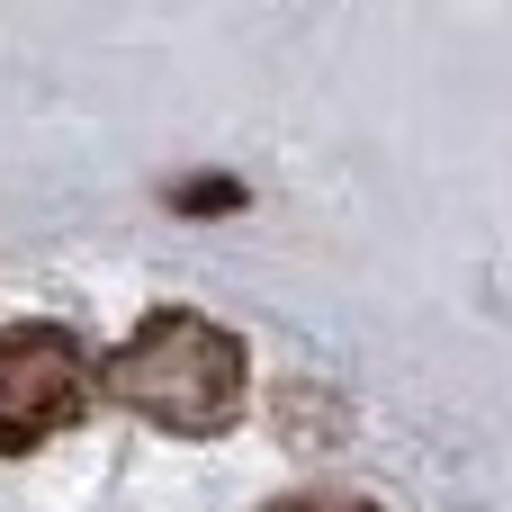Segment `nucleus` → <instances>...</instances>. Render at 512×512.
<instances>
[{
    "instance_id": "nucleus-1",
    "label": "nucleus",
    "mask_w": 512,
    "mask_h": 512,
    "mask_svg": "<svg viewBox=\"0 0 512 512\" xmlns=\"http://www.w3.org/2000/svg\"><path fill=\"white\" fill-rule=\"evenodd\" d=\"M99 387L144 414L153 432H180V441H216L243 423V396H252V360L243 342L216 324V315H189V306H162L144 315L108 360H99Z\"/></svg>"
},
{
    "instance_id": "nucleus-2",
    "label": "nucleus",
    "mask_w": 512,
    "mask_h": 512,
    "mask_svg": "<svg viewBox=\"0 0 512 512\" xmlns=\"http://www.w3.org/2000/svg\"><path fill=\"white\" fill-rule=\"evenodd\" d=\"M90 396H99V360L81 333H63V324L0 333V459H27L54 432H72Z\"/></svg>"
},
{
    "instance_id": "nucleus-3",
    "label": "nucleus",
    "mask_w": 512,
    "mask_h": 512,
    "mask_svg": "<svg viewBox=\"0 0 512 512\" xmlns=\"http://www.w3.org/2000/svg\"><path fill=\"white\" fill-rule=\"evenodd\" d=\"M171 207H180V216H234V207H243V180H180Z\"/></svg>"
},
{
    "instance_id": "nucleus-4",
    "label": "nucleus",
    "mask_w": 512,
    "mask_h": 512,
    "mask_svg": "<svg viewBox=\"0 0 512 512\" xmlns=\"http://www.w3.org/2000/svg\"><path fill=\"white\" fill-rule=\"evenodd\" d=\"M270 512H378V504H351V495H288V504H270Z\"/></svg>"
}]
</instances>
